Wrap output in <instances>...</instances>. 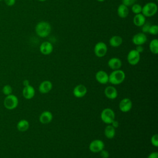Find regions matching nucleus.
<instances>
[{
	"mask_svg": "<svg viewBox=\"0 0 158 158\" xmlns=\"http://www.w3.org/2000/svg\"><path fill=\"white\" fill-rule=\"evenodd\" d=\"M35 33L41 38H46L49 36L51 31L50 23L46 21L39 22L35 26Z\"/></svg>",
	"mask_w": 158,
	"mask_h": 158,
	"instance_id": "1",
	"label": "nucleus"
},
{
	"mask_svg": "<svg viewBox=\"0 0 158 158\" xmlns=\"http://www.w3.org/2000/svg\"><path fill=\"white\" fill-rule=\"evenodd\" d=\"M125 78V72L120 70H114L109 75V82L114 85H117L123 82Z\"/></svg>",
	"mask_w": 158,
	"mask_h": 158,
	"instance_id": "2",
	"label": "nucleus"
},
{
	"mask_svg": "<svg viewBox=\"0 0 158 158\" xmlns=\"http://www.w3.org/2000/svg\"><path fill=\"white\" fill-rule=\"evenodd\" d=\"M157 11V6L155 2H149L142 6L141 14L146 17L154 16Z\"/></svg>",
	"mask_w": 158,
	"mask_h": 158,
	"instance_id": "3",
	"label": "nucleus"
},
{
	"mask_svg": "<svg viewBox=\"0 0 158 158\" xmlns=\"http://www.w3.org/2000/svg\"><path fill=\"white\" fill-rule=\"evenodd\" d=\"M101 118L104 123L107 125L111 124L115 120V113L110 108H106L101 113Z\"/></svg>",
	"mask_w": 158,
	"mask_h": 158,
	"instance_id": "4",
	"label": "nucleus"
},
{
	"mask_svg": "<svg viewBox=\"0 0 158 158\" xmlns=\"http://www.w3.org/2000/svg\"><path fill=\"white\" fill-rule=\"evenodd\" d=\"M19 104V99L14 94L7 95L4 100V107L9 109L12 110L15 109Z\"/></svg>",
	"mask_w": 158,
	"mask_h": 158,
	"instance_id": "5",
	"label": "nucleus"
},
{
	"mask_svg": "<svg viewBox=\"0 0 158 158\" xmlns=\"http://www.w3.org/2000/svg\"><path fill=\"white\" fill-rule=\"evenodd\" d=\"M107 52V46L104 42H98L94 47V54L98 57H104Z\"/></svg>",
	"mask_w": 158,
	"mask_h": 158,
	"instance_id": "6",
	"label": "nucleus"
},
{
	"mask_svg": "<svg viewBox=\"0 0 158 158\" xmlns=\"http://www.w3.org/2000/svg\"><path fill=\"white\" fill-rule=\"evenodd\" d=\"M127 59L130 65H135L139 62L140 53H139L136 49H131L128 52Z\"/></svg>",
	"mask_w": 158,
	"mask_h": 158,
	"instance_id": "7",
	"label": "nucleus"
},
{
	"mask_svg": "<svg viewBox=\"0 0 158 158\" xmlns=\"http://www.w3.org/2000/svg\"><path fill=\"white\" fill-rule=\"evenodd\" d=\"M104 143L101 139H94L92 141L89 145V150L94 153L99 152L101 151L104 149Z\"/></svg>",
	"mask_w": 158,
	"mask_h": 158,
	"instance_id": "8",
	"label": "nucleus"
},
{
	"mask_svg": "<svg viewBox=\"0 0 158 158\" xmlns=\"http://www.w3.org/2000/svg\"><path fill=\"white\" fill-rule=\"evenodd\" d=\"M132 101L130 99L125 98L122 99L119 102V109L122 112H128L132 108Z\"/></svg>",
	"mask_w": 158,
	"mask_h": 158,
	"instance_id": "9",
	"label": "nucleus"
},
{
	"mask_svg": "<svg viewBox=\"0 0 158 158\" xmlns=\"http://www.w3.org/2000/svg\"><path fill=\"white\" fill-rule=\"evenodd\" d=\"M132 43L136 46L143 45L147 41V36L143 33H138L132 38Z\"/></svg>",
	"mask_w": 158,
	"mask_h": 158,
	"instance_id": "10",
	"label": "nucleus"
},
{
	"mask_svg": "<svg viewBox=\"0 0 158 158\" xmlns=\"http://www.w3.org/2000/svg\"><path fill=\"white\" fill-rule=\"evenodd\" d=\"M53 45L49 41H43L40 46V51L43 55H49L53 51Z\"/></svg>",
	"mask_w": 158,
	"mask_h": 158,
	"instance_id": "11",
	"label": "nucleus"
},
{
	"mask_svg": "<svg viewBox=\"0 0 158 158\" xmlns=\"http://www.w3.org/2000/svg\"><path fill=\"white\" fill-rule=\"evenodd\" d=\"M87 93V88L86 87L81 84L77 85L73 90V94L76 98H81L85 96V94Z\"/></svg>",
	"mask_w": 158,
	"mask_h": 158,
	"instance_id": "12",
	"label": "nucleus"
},
{
	"mask_svg": "<svg viewBox=\"0 0 158 158\" xmlns=\"http://www.w3.org/2000/svg\"><path fill=\"white\" fill-rule=\"evenodd\" d=\"M95 78L96 81L101 84H106L109 82V75L104 70H99L97 72Z\"/></svg>",
	"mask_w": 158,
	"mask_h": 158,
	"instance_id": "13",
	"label": "nucleus"
},
{
	"mask_svg": "<svg viewBox=\"0 0 158 158\" xmlns=\"http://www.w3.org/2000/svg\"><path fill=\"white\" fill-rule=\"evenodd\" d=\"M52 88V83L49 80H44L42 81L38 87V89L40 93L43 94L48 93Z\"/></svg>",
	"mask_w": 158,
	"mask_h": 158,
	"instance_id": "14",
	"label": "nucleus"
},
{
	"mask_svg": "<svg viewBox=\"0 0 158 158\" xmlns=\"http://www.w3.org/2000/svg\"><path fill=\"white\" fill-rule=\"evenodd\" d=\"M35 94V91L34 88L31 86L30 85L24 86L23 90H22V94L23 96L27 99H32Z\"/></svg>",
	"mask_w": 158,
	"mask_h": 158,
	"instance_id": "15",
	"label": "nucleus"
},
{
	"mask_svg": "<svg viewBox=\"0 0 158 158\" xmlns=\"http://www.w3.org/2000/svg\"><path fill=\"white\" fill-rule=\"evenodd\" d=\"M105 96L110 99H114L117 97L118 93L117 90L114 86H107L104 89Z\"/></svg>",
	"mask_w": 158,
	"mask_h": 158,
	"instance_id": "16",
	"label": "nucleus"
},
{
	"mask_svg": "<svg viewBox=\"0 0 158 158\" xmlns=\"http://www.w3.org/2000/svg\"><path fill=\"white\" fill-rule=\"evenodd\" d=\"M107 65L113 70L120 69L122 67V61L118 57H112L108 60Z\"/></svg>",
	"mask_w": 158,
	"mask_h": 158,
	"instance_id": "17",
	"label": "nucleus"
},
{
	"mask_svg": "<svg viewBox=\"0 0 158 158\" xmlns=\"http://www.w3.org/2000/svg\"><path fill=\"white\" fill-rule=\"evenodd\" d=\"M40 122L43 124H47L50 123L52 120V114L51 112L45 110L43 111L39 117Z\"/></svg>",
	"mask_w": 158,
	"mask_h": 158,
	"instance_id": "18",
	"label": "nucleus"
},
{
	"mask_svg": "<svg viewBox=\"0 0 158 158\" xmlns=\"http://www.w3.org/2000/svg\"><path fill=\"white\" fill-rule=\"evenodd\" d=\"M133 22L135 26L141 27L146 22V17L143 15L141 13L135 14L133 17Z\"/></svg>",
	"mask_w": 158,
	"mask_h": 158,
	"instance_id": "19",
	"label": "nucleus"
},
{
	"mask_svg": "<svg viewBox=\"0 0 158 158\" xmlns=\"http://www.w3.org/2000/svg\"><path fill=\"white\" fill-rule=\"evenodd\" d=\"M117 12V15L120 18H123V19L126 18L129 14L128 7L123 5V4H121L118 6Z\"/></svg>",
	"mask_w": 158,
	"mask_h": 158,
	"instance_id": "20",
	"label": "nucleus"
},
{
	"mask_svg": "<svg viewBox=\"0 0 158 158\" xmlns=\"http://www.w3.org/2000/svg\"><path fill=\"white\" fill-rule=\"evenodd\" d=\"M109 43L110 46L113 48H117L122 44L123 39L120 36L114 35L109 39Z\"/></svg>",
	"mask_w": 158,
	"mask_h": 158,
	"instance_id": "21",
	"label": "nucleus"
},
{
	"mask_svg": "<svg viewBox=\"0 0 158 158\" xmlns=\"http://www.w3.org/2000/svg\"><path fill=\"white\" fill-rule=\"evenodd\" d=\"M104 135L108 139L113 138L115 135V128L110 124H108L104 129Z\"/></svg>",
	"mask_w": 158,
	"mask_h": 158,
	"instance_id": "22",
	"label": "nucleus"
},
{
	"mask_svg": "<svg viewBox=\"0 0 158 158\" xmlns=\"http://www.w3.org/2000/svg\"><path fill=\"white\" fill-rule=\"evenodd\" d=\"M29 126H30L29 122L25 119L20 120L17 124V130L22 132L26 131L29 128Z\"/></svg>",
	"mask_w": 158,
	"mask_h": 158,
	"instance_id": "23",
	"label": "nucleus"
},
{
	"mask_svg": "<svg viewBox=\"0 0 158 158\" xmlns=\"http://www.w3.org/2000/svg\"><path fill=\"white\" fill-rule=\"evenodd\" d=\"M149 50L150 51L154 54H157L158 53V40L157 39L155 38L152 40L149 43Z\"/></svg>",
	"mask_w": 158,
	"mask_h": 158,
	"instance_id": "24",
	"label": "nucleus"
},
{
	"mask_svg": "<svg viewBox=\"0 0 158 158\" xmlns=\"http://www.w3.org/2000/svg\"><path fill=\"white\" fill-rule=\"evenodd\" d=\"M131 11L133 13H134L135 14H139L141 13V10H142V6L139 4H136L135 3L133 5H132L131 6Z\"/></svg>",
	"mask_w": 158,
	"mask_h": 158,
	"instance_id": "25",
	"label": "nucleus"
},
{
	"mask_svg": "<svg viewBox=\"0 0 158 158\" xmlns=\"http://www.w3.org/2000/svg\"><path fill=\"white\" fill-rule=\"evenodd\" d=\"M2 91V93L5 95L7 96V95H9V94H12V87L9 85H6L3 86Z\"/></svg>",
	"mask_w": 158,
	"mask_h": 158,
	"instance_id": "26",
	"label": "nucleus"
},
{
	"mask_svg": "<svg viewBox=\"0 0 158 158\" xmlns=\"http://www.w3.org/2000/svg\"><path fill=\"white\" fill-rule=\"evenodd\" d=\"M148 33L152 35H156L158 33V26L157 25H151Z\"/></svg>",
	"mask_w": 158,
	"mask_h": 158,
	"instance_id": "27",
	"label": "nucleus"
},
{
	"mask_svg": "<svg viewBox=\"0 0 158 158\" xmlns=\"http://www.w3.org/2000/svg\"><path fill=\"white\" fill-rule=\"evenodd\" d=\"M151 142L154 146L155 147L158 146V135L157 134H154L152 136L151 138Z\"/></svg>",
	"mask_w": 158,
	"mask_h": 158,
	"instance_id": "28",
	"label": "nucleus"
},
{
	"mask_svg": "<svg viewBox=\"0 0 158 158\" xmlns=\"http://www.w3.org/2000/svg\"><path fill=\"white\" fill-rule=\"evenodd\" d=\"M150 26H151V24L149 23H146L145 22L144 24L141 26V31H142V33H148L149 31V29L150 28Z\"/></svg>",
	"mask_w": 158,
	"mask_h": 158,
	"instance_id": "29",
	"label": "nucleus"
},
{
	"mask_svg": "<svg viewBox=\"0 0 158 158\" xmlns=\"http://www.w3.org/2000/svg\"><path fill=\"white\" fill-rule=\"evenodd\" d=\"M136 0H122V4L127 7H130L136 3Z\"/></svg>",
	"mask_w": 158,
	"mask_h": 158,
	"instance_id": "30",
	"label": "nucleus"
},
{
	"mask_svg": "<svg viewBox=\"0 0 158 158\" xmlns=\"http://www.w3.org/2000/svg\"><path fill=\"white\" fill-rule=\"evenodd\" d=\"M100 153V156L101 157V158H108L109 156V154L108 152V151H107L106 150L102 149V151H101L99 152Z\"/></svg>",
	"mask_w": 158,
	"mask_h": 158,
	"instance_id": "31",
	"label": "nucleus"
},
{
	"mask_svg": "<svg viewBox=\"0 0 158 158\" xmlns=\"http://www.w3.org/2000/svg\"><path fill=\"white\" fill-rule=\"evenodd\" d=\"M5 4L7 6H13L15 4V0H4Z\"/></svg>",
	"mask_w": 158,
	"mask_h": 158,
	"instance_id": "32",
	"label": "nucleus"
},
{
	"mask_svg": "<svg viewBox=\"0 0 158 158\" xmlns=\"http://www.w3.org/2000/svg\"><path fill=\"white\" fill-rule=\"evenodd\" d=\"M148 158H158V153L157 152H152L149 154Z\"/></svg>",
	"mask_w": 158,
	"mask_h": 158,
	"instance_id": "33",
	"label": "nucleus"
},
{
	"mask_svg": "<svg viewBox=\"0 0 158 158\" xmlns=\"http://www.w3.org/2000/svg\"><path fill=\"white\" fill-rule=\"evenodd\" d=\"M139 53H141L144 51V47L143 46V45H138L136 47L135 49Z\"/></svg>",
	"mask_w": 158,
	"mask_h": 158,
	"instance_id": "34",
	"label": "nucleus"
},
{
	"mask_svg": "<svg viewBox=\"0 0 158 158\" xmlns=\"http://www.w3.org/2000/svg\"><path fill=\"white\" fill-rule=\"evenodd\" d=\"M112 127H114L115 128H117L118 127V122L117 121V120H114L112 123H111V124H110Z\"/></svg>",
	"mask_w": 158,
	"mask_h": 158,
	"instance_id": "35",
	"label": "nucleus"
},
{
	"mask_svg": "<svg viewBox=\"0 0 158 158\" xmlns=\"http://www.w3.org/2000/svg\"><path fill=\"white\" fill-rule=\"evenodd\" d=\"M23 85L24 86H28L30 85V83H29V81L28 80H23Z\"/></svg>",
	"mask_w": 158,
	"mask_h": 158,
	"instance_id": "36",
	"label": "nucleus"
},
{
	"mask_svg": "<svg viewBox=\"0 0 158 158\" xmlns=\"http://www.w3.org/2000/svg\"><path fill=\"white\" fill-rule=\"evenodd\" d=\"M98 2H104L105 0H96Z\"/></svg>",
	"mask_w": 158,
	"mask_h": 158,
	"instance_id": "37",
	"label": "nucleus"
},
{
	"mask_svg": "<svg viewBox=\"0 0 158 158\" xmlns=\"http://www.w3.org/2000/svg\"><path fill=\"white\" fill-rule=\"evenodd\" d=\"M38 1H40V2H44V1H46V0H38Z\"/></svg>",
	"mask_w": 158,
	"mask_h": 158,
	"instance_id": "38",
	"label": "nucleus"
},
{
	"mask_svg": "<svg viewBox=\"0 0 158 158\" xmlns=\"http://www.w3.org/2000/svg\"><path fill=\"white\" fill-rule=\"evenodd\" d=\"M2 1V0H0V1Z\"/></svg>",
	"mask_w": 158,
	"mask_h": 158,
	"instance_id": "39",
	"label": "nucleus"
}]
</instances>
